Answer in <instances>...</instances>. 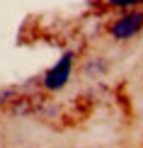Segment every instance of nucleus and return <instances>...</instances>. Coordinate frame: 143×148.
Returning a JSON list of instances; mask_svg holds the SVG:
<instances>
[{"instance_id": "f257e3e1", "label": "nucleus", "mask_w": 143, "mask_h": 148, "mask_svg": "<svg viewBox=\"0 0 143 148\" xmlns=\"http://www.w3.org/2000/svg\"><path fill=\"white\" fill-rule=\"evenodd\" d=\"M70 73H73V53L68 51L56 61V66L44 75V88L46 90H61L70 80Z\"/></svg>"}, {"instance_id": "f03ea898", "label": "nucleus", "mask_w": 143, "mask_h": 148, "mask_svg": "<svg viewBox=\"0 0 143 148\" xmlns=\"http://www.w3.org/2000/svg\"><path fill=\"white\" fill-rule=\"evenodd\" d=\"M143 29V12H129V15L119 17L114 24H112V36L119 41H126V39H133Z\"/></svg>"}, {"instance_id": "7ed1b4c3", "label": "nucleus", "mask_w": 143, "mask_h": 148, "mask_svg": "<svg viewBox=\"0 0 143 148\" xmlns=\"http://www.w3.org/2000/svg\"><path fill=\"white\" fill-rule=\"evenodd\" d=\"M112 8H136V5H143V0H107Z\"/></svg>"}]
</instances>
